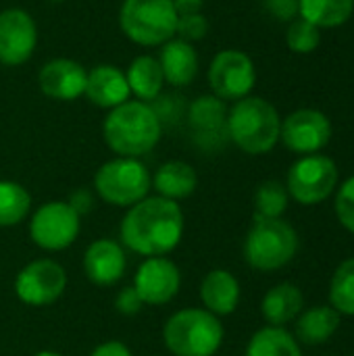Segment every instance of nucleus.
Masks as SVG:
<instances>
[{"instance_id": "nucleus-12", "label": "nucleus", "mask_w": 354, "mask_h": 356, "mask_svg": "<svg viewBox=\"0 0 354 356\" xmlns=\"http://www.w3.org/2000/svg\"><path fill=\"white\" fill-rule=\"evenodd\" d=\"M67 288L65 269L50 261L40 259L25 265L15 280V294L29 307H48L56 302Z\"/></svg>"}, {"instance_id": "nucleus-3", "label": "nucleus", "mask_w": 354, "mask_h": 356, "mask_svg": "<svg viewBox=\"0 0 354 356\" xmlns=\"http://www.w3.org/2000/svg\"><path fill=\"white\" fill-rule=\"evenodd\" d=\"M280 131L282 117L277 108L261 96H246L227 111L230 142L246 154L271 152L280 142Z\"/></svg>"}, {"instance_id": "nucleus-8", "label": "nucleus", "mask_w": 354, "mask_h": 356, "mask_svg": "<svg viewBox=\"0 0 354 356\" xmlns=\"http://www.w3.org/2000/svg\"><path fill=\"white\" fill-rule=\"evenodd\" d=\"M340 184V171L334 159L328 154H307L300 156L290 169L286 177V190L290 198L298 204L315 207L325 202Z\"/></svg>"}, {"instance_id": "nucleus-7", "label": "nucleus", "mask_w": 354, "mask_h": 356, "mask_svg": "<svg viewBox=\"0 0 354 356\" xmlns=\"http://www.w3.org/2000/svg\"><path fill=\"white\" fill-rule=\"evenodd\" d=\"M150 188L152 175L138 159L117 156L94 175L96 194L113 207H134L148 196Z\"/></svg>"}, {"instance_id": "nucleus-10", "label": "nucleus", "mask_w": 354, "mask_h": 356, "mask_svg": "<svg viewBox=\"0 0 354 356\" xmlns=\"http://www.w3.org/2000/svg\"><path fill=\"white\" fill-rule=\"evenodd\" d=\"M77 234L79 215L63 200L42 204L29 221V236L44 250H65L75 242Z\"/></svg>"}, {"instance_id": "nucleus-5", "label": "nucleus", "mask_w": 354, "mask_h": 356, "mask_svg": "<svg viewBox=\"0 0 354 356\" xmlns=\"http://www.w3.org/2000/svg\"><path fill=\"white\" fill-rule=\"evenodd\" d=\"M298 234L284 219H259L244 240V259L257 271H277L294 261Z\"/></svg>"}, {"instance_id": "nucleus-31", "label": "nucleus", "mask_w": 354, "mask_h": 356, "mask_svg": "<svg viewBox=\"0 0 354 356\" xmlns=\"http://www.w3.org/2000/svg\"><path fill=\"white\" fill-rule=\"evenodd\" d=\"M334 211L340 221V225L354 234V175L346 177L342 184L336 188V200H334Z\"/></svg>"}, {"instance_id": "nucleus-34", "label": "nucleus", "mask_w": 354, "mask_h": 356, "mask_svg": "<svg viewBox=\"0 0 354 356\" xmlns=\"http://www.w3.org/2000/svg\"><path fill=\"white\" fill-rule=\"evenodd\" d=\"M115 307H117V311H119V313H123V315L131 317V315H138V313L142 311L144 302H142L140 294L136 292V288L131 286V288H123V290L117 294V298H115Z\"/></svg>"}, {"instance_id": "nucleus-36", "label": "nucleus", "mask_w": 354, "mask_h": 356, "mask_svg": "<svg viewBox=\"0 0 354 356\" xmlns=\"http://www.w3.org/2000/svg\"><path fill=\"white\" fill-rule=\"evenodd\" d=\"M90 356H131V350L123 342L111 340V342H104V344L96 346Z\"/></svg>"}, {"instance_id": "nucleus-25", "label": "nucleus", "mask_w": 354, "mask_h": 356, "mask_svg": "<svg viewBox=\"0 0 354 356\" xmlns=\"http://www.w3.org/2000/svg\"><path fill=\"white\" fill-rule=\"evenodd\" d=\"M246 356H303V348L286 327L267 325L252 334Z\"/></svg>"}, {"instance_id": "nucleus-38", "label": "nucleus", "mask_w": 354, "mask_h": 356, "mask_svg": "<svg viewBox=\"0 0 354 356\" xmlns=\"http://www.w3.org/2000/svg\"><path fill=\"white\" fill-rule=\"evenodd\" d=\"M33 356H63V355H58V353H52V350H42V353H38V355H33Z\"/></svg>"}, {"instance_id": "nucleus-15", "label": "nucleus", "mask_w": 354, "mask_h": 356, "mask_svg": "<svg viewBox=\"0 0 354 356\" xmlns=\"http://www.w3.org/2000/svg\"><path fill=\"white\" fill-rule=\"evenodd\" d=\"M182 286V275L179 269L173 261L165 257H150L146 259L134 280V288L140 294L144 305L161 307L171 302Z\"/></svg>"}, {"instance_id": "nucleus-14", "label": "nucleus", "mask_w": 354, "mask_h": 356, "mask_svg": "<svg viewBox=\"0 0 354 356\" xmlns=\"http://www.w3.org/2000/svg\"><path fill=\"white\" fill-rule=\"evenodd\" d=\"M227 106L221 98L213 94L198 96L188 104V125L200 148L217 150L230 142L227 136Z\"/></svg>"}, {"instance_id": "nucleus-18", "label": "nucleus", "mask_w": 354, "mask_h": 356, "mask_svg": "<svg viewBox=\"0 0 354 356\" xmlns=\"http://www.w3.org/2000/svg\"><path fill=\"white\" fill-rule=\"evenodd\" d=\"M83 96L92 104L111 111V108L127 102L131 92H129L125 73L115 65L102 63V65H96L94 69L88 71V81H86Z\"/></svg>"}, {"instance_id": "nucleus-11", "label": "nucleus", "mask_w": 354, "mask_h": 356, "mask_svg": "<svg viewBox=\"0 0 354 356\" xmlns=\"http://www.w3.org/2000/svg\"><path fill=\"white\" fill-rule=\"evenodd\" d=\"M280 140L300 156L317 154L332 140V121L319 108H298L282 121Z\"/></svg>"}, {"instance_id": "nucleus-13", "label": "nucleus", "mask_w": 354, "mask_h": 356, "mask_svg": "<svg viewBox=\"0 0 354 356\" xmlns=\"http://www.w3.org/2000/svg\"><path fill=\"white\" fill-rule=\"evenodd\" d=\"M38 44V25L33 17L19 6L0 10V65H25Z\"/></svg>"}, {"instance_id": "nucleus-2", "label": "nucleus", "mask_w": 354, "mask_h": 356, "mask_svg": "<svg viewBox=\"0 0 354 356\" xmlns=\"http://www.w3.org/2000/svg\"><path fill=\"white\" fill-rule=\"evenodd\" d=\"M163 134L154 108L142 100H127L108 111L102 123V138L117 156L138 159L150 152Z\"/></svg>"}, {"instance_id": "nucleus-19", "label": "nucleus", "mask_w": 354, "mask_h": 356, "mask_svg": "<svg viewBox=\"0 0 354 356\" xmlns=\"http://www.w3.org/2000/svg\"><path fill=\"white\" fill-rule=\"evenodd\" d=\"M156 58L161 63L165 83L173 88H186L198 75V52L190 42H184L179 38L165 42Z\"/></svg>"}, {"instance_id": "nucleus-17", "label": "nucleus", "mask_w": 354, "mask_h": 356, "mask_svg": "<svg viewBox=\"0 0 354 356\" xmlns=\"http://www.w3.org/2000/svg\"><path fill=\"white\" fill-rule=\"evenodd\" d=\"M127 267L123 248L115 240H96L83 254V271L96 286L117 284Z\"/></svg>"}, {"instance_id": "nucleus-1", "label": "nucleus", "mask_w": 354, "mask_h": 356, "mask_svg": "<svg viewBox=\"0 0 354 356\" xmlns=\"http://www.w3.org/2000/svg\"><path fill=\"white\" fill-rule=\"evenodd\" d=\"M184 236V213L177 202L163 196H146L129 207L121 221L123 244L150 259L165 257L177 248Z\"/></svg>"}, {"instance_id": "nucleus-22", "label": "nucleus", "mask_w": 354, "mask_h": 356, "mask_svg": "<svg viewBox=\"0 0 354 356\" xmlns=\"http://www.w3.org/2000/svg\"><path fill=\"white\" fill-rule=\"evenodd\" d=\"M342 315L330 305H319L303 311L296 317V340L307 346H321L330 342L340 330Z\"/></svg>"}, {"instance_id": "nucleus-6", "label": "nucleus", "mask_w": 354, "mask_h": 356, "mask_svg": "<svg viewBox=\"0 0 354 356\" xmlns=\"http://www.w3.org/2000/svg\"><path fill=\"white\" fill-rule=\"evenodd\" d=\"M119 27L138 46H163L175 38L177 13L171 0H123Z\"/></svg>"}, {"instance_id": "nucleus-30", "label": "nucleus", "mask_w": 354, "mask_h": 356, "mask_svg": "<svg viewBox=\"0 0 354 356\" xmlns=\"http://www.w3.org/2000/svg\"><path fill=\"white\" fill-rule=\"evenodd\" d=\"M286 44L296 54H311L321 44V29L313 23H309L303 17H296L290 21L286 31Z\"/></svg>"}, {"instance_id": "nucleus-16", "label": "nucleus", "mask_w": 354, "mask_h": 356, "mask_svg": "<svg viewBox=\"0 0 354 356\" xmlns=\"http://www.w3.org/2000/svg\"><path fill=\"white\" fill-rule=\"evenodd\" d=\"M88 81V71L81 63L73 58H52L42 65L38 73L40 90L46 98L61 100V102H73L83 96Z\"/></svg>"}, {"instance_id": "nucleus-29", "label": "nucleus", "mask_w": 354, "mask_h": 356, "mask_svg": "<svg viewBox=\"0 0 354 356\" xmlns=\"http://www.w3.org/2000/svg\"><path fill=\"white\" fill-rule=\"evenodd\" d=\"M290 202L286 184L269 179L257 188L255 194V221L259 219H282Z\"/></svg>"}, {"instance_id": "nucleus-26", "label": "nucleus", "mask_w": 354, "mask_h": 356, "mask_svg": "<svg viewBox=\"0 0 354 356\" xmlns=\"http://www.w3.org/2000/svg\"><path fill=\"white\" fill-rule=\"evenodd\" d=\"M354 13V0H298V15L319 29L340 27Z\"/></svg>"}, {"instance_id": "nucleus-35", "label": "nucleus", "mask_w": 354, "mask_h": 356, "mask_svg": "<svg viewBox=\"0 0 354 356\" xmlns=\"http://www.w3.org/2000/svg\"><path fill=\"white\" fill-rule=\"evenodd\" d=\"M69 207L81 217V215H88L92 209H94V196H92V192L90 190H86V188H77L71 196H69Z\"/></svg>"}, {"instance_id": "nucleus-27", "label": "nucleus", "mask_w": 354, "mask_h": 356, "mask_svg": "<svg viewBox=\"0 0 354 356\" xmlns=\"http://www.w3.org/2000/svg\"><path fill=\"white\" fill-rule=\"evenodd\" d=\"M31 209L29 192L15 181H0V227L21 223Z\"/></svg>"}, {"instance_id": "nucleus-9", "label": "nucleus", "mask_w": 354, "mask_h": 356, "mask_svg": "<svg viewBox=\"0 0 354 356\" xmlns=\"http://www.w3.org/2000/svg\"><path fill=\"white\" fill-rule=\"evenodd\" d=\"M257 67L255 60L236 48L221 50L213 56L209 65V86L213 96L223 102H238L255 90Z\"/></svg>"}, {"instance_id": "nucleus-20", "label": "nucleus", "mask_w": 354, "mask_h": 356, "mask_svg": "<svg viewBox=\"0 0 354 356\" xmlns=\"http://www.w3.org/2000/svg\"><path fill=\"white\" fill-rule=\"evenodd\" d=\"M200 300L215 317L232 315L240 302V282L227 269H213L200 284Z\"/></svg>"}, {"instance_id": "nucleus-32", "label": "nucleus", "mask_w": 354, "mask_h": 356, "mask_svg": "<svg viewBox=\"0 0 354 356\" xmlns=\"http://www.w3.org/2000/svg\"><path fill=\"white\" fill-rule=\"evenodd\" d=\"M209 33V19L202 13H194V15H184L177 17V27H175V35L184 42H198L202 38H207Z\"/></svg>"}, {"instance_id": "nucleus-33", "label": "nucleus", "mask_w": 354, "mask_h": 356, "mask_svg": "<svg viewBox=\"0 0 354 356\" xmlns=\"http://www.w3.org/2000/svg\"><path fill=\"white\" fill-rule=\"evenodd\" d=\"M265 10L277 21H294L298 17V0H263Z\"/></svg>"}, {"instance_id": "nucleus-23", "label": "nucleus", "mask_w": 354, "mask_h": 356, "mask_svg": "<svg viewBox=\"0 0 354 356\" xmlns=\"http://www.w3.org/2000/svg\"><path fill=\"white\" fill-rule=\"evenodd\" d=\"M129 92L142 100V102H154L163 94L165 75L161 69V63L152 54H140L129 63V69L125 71Z\"/></svg>"}, {"instance_id": "nucleus-28", "label": "nucleus", "mask_w": 354, "mask_h": 356, "mask_svg": "<svg viewBox=\"0 0 354 356\" xmlns=\"http://www.w3.org/2000/svg\"><path fill=\"white\" fill-rule=\"evenodd\" d=\"M330 307L340 315L354 317V257L342 261L332 275Z\"/></svg>"}, {"instance_id": "nucleus-4", "label": "nucleus", "mask_w": 354, "mask_h": 356, "mask_svg": "<svg viewBox=\"0 0 354 356\" xmlns=\"http://www.w3.org/2000/svg\"><path fill=\"white\" fill-rule=\"evenodd\" d=\"M223 325L207 309H184L163 327V342L173 356H215L223 344Z\"/></svg>"}, {"instance_id": "nucleus-37", "label": "nucleus", "mask_w": 354, "mask_h": 356, "mask_svg": "<svg viewBox=\"0 0 354 356\" xmlns=\"http://www.w3.org/2000/svg\"><path fill=\"white\" fill-rule=\"evenodd\" d=\"M171 2H173V8H175L177 17L200 13L202 6H204V0H171Z\"/></svg>"}, {"instance_id": "nucleus-39", "label": "nucleus", "mask_w": 354, "mask_h": 356, "mask_svg": "<svg viewBox=\"0 0 354 356\" xmlns=\"http://www.w3.org/2000/svg\"><path fill=\"white\" fill-rule=\"evenodd\" d=\"M48 2H65V0H48Z\"/></svg>"}, {"instance_id": "nucleus-21", "label": "nucleus", "mask_w": 354, "mask_h": 356, "mask_svg": "<svg viewBox=\"0 0 354 356\" xmlns=\"http://www.w3.org/2000/svg\"><path fill=\"white\" fill-rule=\"evenodd\" d=\"M303 311H305V296L300 288L290 282L273 286L261 300L263 319L275 327H286L288 323L296 321V317Z\"/></svg>"}, {"instance_id": "nucleus-24", "label": "nucleus", "mask_w": 354, "mask_h": 356, "mask_svg": "<svg viewBox=\"0 0 354 356\" xmlns=\"http://www.w3.org/2000/svg\"><path fill=\"white\" fill-rule=\"evenodd\" d=\"M152 186L159 192V196L177 202L194 194L198 186V175L192 165L184 161H169L156 169L152 177Z\"/></svg>"}]
</instances>
